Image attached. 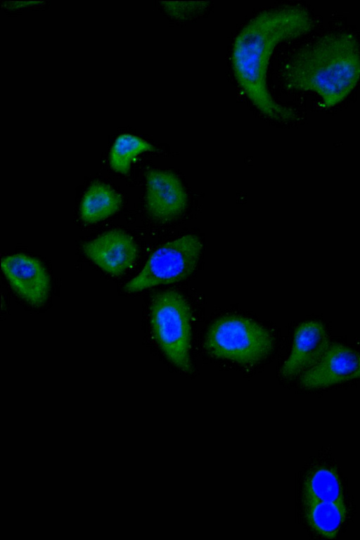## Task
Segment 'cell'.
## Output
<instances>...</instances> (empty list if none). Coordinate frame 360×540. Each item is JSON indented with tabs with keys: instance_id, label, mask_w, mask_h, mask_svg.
Here are the masks:
<instances>
[{
	"instance_id": "1",
	"label": "cell",
	"mask_w": 360,
	"mask_h": 540,
	"mask_svg": "<svg viewBox=\"0 0 360 540\" xmlns=\"http://www.w3.org/2000/svg\"><path fill=\"white\" fill-rule=\"evenodd\" d=\"M312 27L305 8L285 6L259 13L235 39L231 60L236 79L250 102L270 119L288 122L295 118V112L278 103L269 90L271 56L278 44L308 33Z\"/></svg>"
},
{
	"instance_id": "2",
	"label": "cell",
	"mask_w": 360,
	"mask_h": 540,
	"mask_svg": "<svg viewBox=\"0 0 360 540\" xmlns=\"http://www.w3.org/2000/svg\"><path fill=\"white\" fill-rule=\"evenodd\" d=\"M285 84L315 93L326 108L342 102L360 81V46L349 32H333L300 49L283 70Z\"/></svg>"
},
{
	"instance_id": "3",
	"label": "cell",
	"mask_w": 360,
	"mask_h": 540,
	"mask_svg": "<svg viewBox=\"0 0 360 540\" xmlns=\"http://www.w3.org/2000/svg\"><path fill=\"white\" fill-rule=\"evenodd\" d=\"M273 345V337L266 328L237 315L217 319L205 340V348L212 356L242 365L260 362L270 354Z\"/></svg>"
},
{
	"instance_id": "4",
	"label": "cell",
	"mask_w": 360,
	"mask_h": 540,
	"mask_svg": "<svg viewBox=\"0 0 360 540\" xmlns=\"http://www.w3.org/2000/svg\"><path fill=\"white\" fill-rule=\"evenodd\" d=\"M190 307L177 291L156 293L150 305L153 335L167 359L185 373L193 371Z\"/></svg>"
},
{
	"instance_id": "5",
	"label": "cell",
	"mask_w": 360,
	"mask_h": 540,
	"mask_svg": "<svg viewBox=\"0 0 360 540\" xmlns=\"http://www.w3.org/2000/svg\"><path fill=\"white\" fill-rule=\"evenodd\" d=\"M202 248L200 238L191 234L163 244L151 254L142 270L126 283L124 290L137 292L185 279L197 266Z\"/></svg>"
},
{
	"instance_id": "6",
	"label": "cell",
	"mask_w": 360,
	"mask_h": 540,
	"mask_svg": "<svg viewBox=\"0 0 360 540\" xmlns=\"http://www.w3.org/2000/svg\"><path fill=\"white\" fill-rule=\"evenodd\" d=\"M1 266L11 288L20 297L33 307L44 304L49 295L51 281L39 260L18 253L2 258Z\"/></svg>"
},
{
	"instance_id": "7",
	"label": "cell",
	"mask_w": 360,
	"mask_h": 540,
	"mask_svg": "<svg viewBox=\"0 0 360 540\" xmlns=\"http://www.w3.org/2000/svg\"><path fill=\"white\" fill-rule=\"evenodd\" d=\"M360 378V353L341 344H330L321 358L301 374L308 389L328 387Z\"/></svg>"
},
{
	"instance_id": "8",
	"label": "cell",
	"mask_w": 360,
	"mask_h": 540,
	"mask_svg": "<svg viewBox=\"0 0 360 540\" xmlns=\"http://www.w3.org/2000/svg\"><path fill=\"white\" fill-rule=\"evenodd\" d=\"M86 257L107 274L119 276L135 262L138 248L134 239L120 229H112L84 243Z\"/></svg>"
},
{
	"instance_id": "9",
	"label": "cell",
	"mask_w": 360,
	"mask_h": 540,
	"mask_svg": "<svg viewBox=\"0 0 360 540\" xmlns=\"http://www.w3.org/2000/svg\"><path fill=\"white\" fill-rule=\"evenodd\" d=\"M187 202L186 192L174 173L160 169L147 172L146 206L152 218L172 221L184 212Z\"/></svg>"
},
{
	"instance_id": "10",
	"label": "cell",
	"mask_w": 360,
	"mask_h": 540,
	"mask_svg": "<svg viewBox=\"0 0 360 540\" xmlns=\"http://www.w3.org/2000/svg\"><path fill=\"white\" fill-rule=\"evenodd\" d=\"M330 345L321 322L309 321L300 324L295 331L290 354L282 366V375L291 378L302 374L321 358Z\"/></svg>"
},
{
	"instance_id": "11",
	"label": "cell",
	"mask_w": 360,
	"mask_h": 540,
	"mask_svg": "<svg viewBox=\"0 0 360 540\" xmlns=\"http://www.w3.org/2000/svg\"><path fill=\"white\" fill-rule=\"evenodd\" d=\"M122 200L121 195L110 186L95 181L88 188L82 200L81 218L87 224L103 220L119 210Z\"/></svg>"
},
{
	"instance_id": "12",
	"label": "cell",
	"mask_w": 360,
	"mask_h": 540,
	"mask_svg": "<svg viewBox=\"0 0 360 540\" xmlns=\"http://www.w3.org/2000/svg\"><path fill=\"white\" fill-rule=\"evenodd\" d=\"M304 504L306 518L311 529L325 538L335 537L346 518L345 501H314Z\"/></svg>"
},
{
	"instance_id": "13",
	"label": "cell",
	"mask_w": 360,
	"mask_h": 540,
	"mask_svg": "<svg viewBox=\"0 0 360 540\" xmlns=\"http://www.w3.org/2000/svg\"><path fill=\"white\" fill-rule=\"evenodd\" d=\"M343 501L341 482L333 469L321 465L309 473L304 484V503L314 501Z\"/></svg>"
},
{
	"instance_id": "14",
	"label": "cell",
	"mask_w": 360,
	"mask_h": 540,
	"mask_svg": "<svg viewBox=\"0 0 360 540\" xmlns=\"http://www.w3.org/2000/svg\"><path fill=\"white\" fill-rule=\"evenodd\" d=\"M156 148L132 134H121L115 140L110 153L111 167L117 172L126 174L129 172L134 158L143 152L155 151Z\"/></svg>"
},
{
	"instance_id": "15",
	"label": "cell",
	"mask_w": 360,
	"mask_h": 540,
	"mask_svg": "<svg viewBox=\"0 0 360 540\" xmlns=\"http://www.w3.org/2000/svg\"><path fill=\"white\" fill-rule=\"evenodd\" d=\"M165 10L172 16L176 18H184L186 15L198 13L205 8V2H163Z\"/></svg>"
}]
</instances>
